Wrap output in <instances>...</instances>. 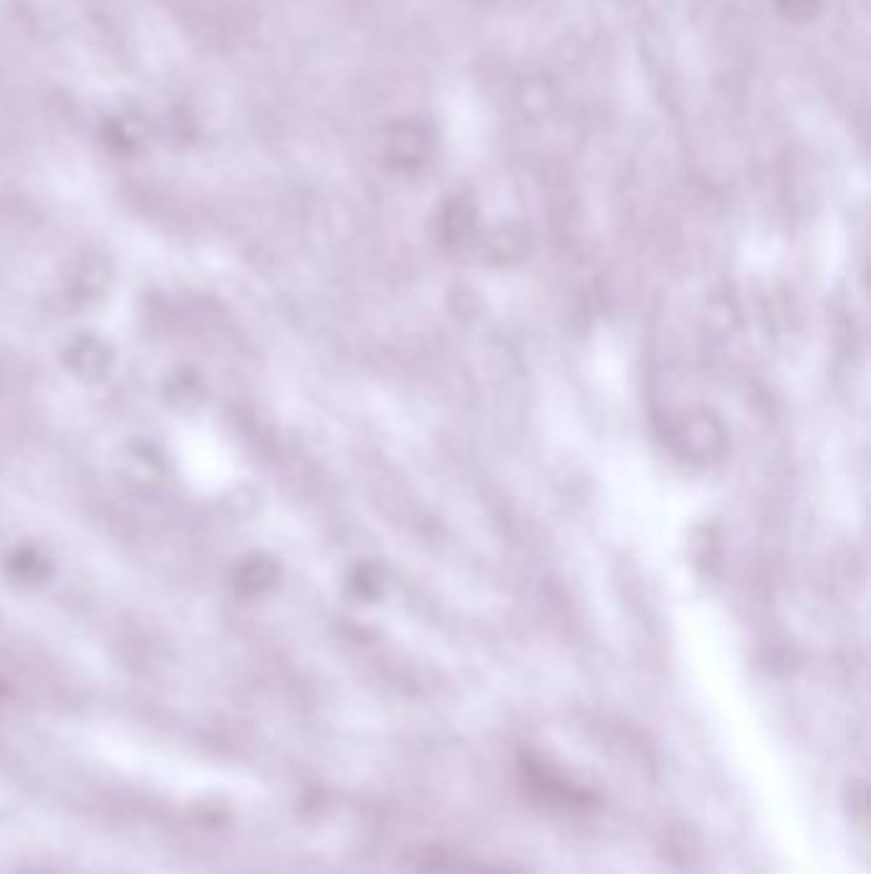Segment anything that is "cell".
<instances>
[{
	"instance_id": "6da1fadb",
	"label": "cell",
	"mask_w": 871,
	"mask_h": 874,
	"mask_svg": "<svg viewBox=\"0 0 871 874\" xmlns=\"http://www.w3.org/2000/svg\"><path fill=\"white\" fill-rule=\"evenodd\" d=\"M110 350L103 340L97 337H77L65 353L67 368L80 378V381H100L110 371Z\"/></svg>"
},
{
	"instance_id": "7a4b0ae2",
	"label": "cell",
	"mask_w": 871,
	"mask_h": 874,
	"mask_svg": "<svg viewBox=\"0 0 871 874\" xmlns=\"http://www.w3.org/2000/svg\"><path fill=\"white\" fill-rule=\"evenodd\" d=\"M128 471H131V481L144 488L159 486L164 481V463L161 456H156L151 447H135L128 453Z\"/></svg>"
},
{
	"instance_id": "3957f363",
	"label": "cell",
	"mask_w": 871,
	"mask_h": 874,
	"mask_svg": "<svg viewBox=\"0 0 871 874\" xmlns=\"http://www.w3.org/2000/svg\"><path fill=\"white\" fill-rule=\"evenodd\" d=\"M11 565L15 568L14 576L21 580V583H41V580L46 578V565H44L41 555L21 550L15 558H11Z\"/></svg>"
},
{
	"instance_id": "277c9868",
	"label": "cell",
	"mask_w": 871,
	"mask_h": 874,
	"mask_svg": "<svg viewBox=\"0 0 871 874\" xmlns=\"http://www.w3.org/2000/svg\"><path fill=\"white\" fill-rule=\"evenodd\" d=\"M169 399L172 402H182L189 409V402L200 404L202 402V387L200 381L187 374H179L169 381Z\"/></svg>"
},
{
	"instance_id": "5b68a950",
	"label": "cell",
	"mask_w": 871,
	"mask_h": 874,
	"mask_svg": "<svg viewBox=\"0 0 871 874\" xmlns=\"http://www.w3.org/2000/svg\"><path fill=\"white\" fill-rule=\"evenodd\" d=\"M241 583H245L248 593H254L258 586H266L264 580H271V573H268V565L261 563V560H254V563L243 565V573L238 576Z\"/></svg>"
},
{
	"instance_id": "8992f818",
	"label": "cell",
	"mask_w": 871,
	"mask_h": 874,
	"mask_svg": "<svg viewBox=\"0 0 871 874\" xmlns=\"http://www.w3.org/2000/svg\"><path fill=\"white\" fill-rule=\"evenodd\" d=\"M820 0H779V8L785 11V15H790L795 21H805L810 15H816Z\"/></svg>"
}]
</instances>
